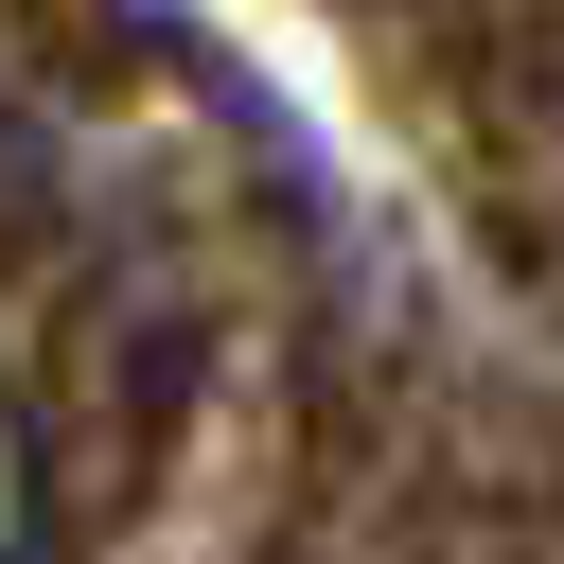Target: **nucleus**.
<instances>
[{
    "label": "nucleus",
    "instance_id": "1",
    "mask_svg": "<svg viewBox=\"0 0 564 564\" xmlns=\"http://www.w3.org/2000/svg\"><path fill=\"white\" fill-rule=\"evenodd\" d=\"M0 564H35V441H18V405H0Z\"/></svg>",
    "mask_w": 564,
    "mask_h": 564
}]
</instances>
